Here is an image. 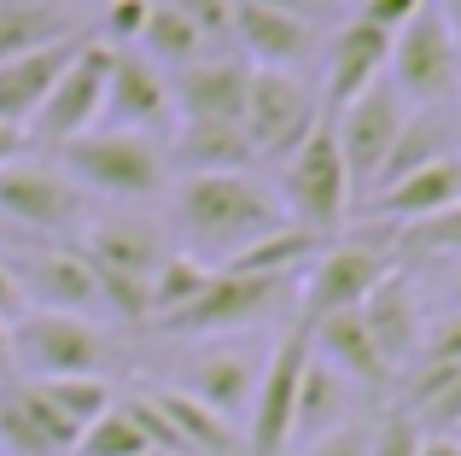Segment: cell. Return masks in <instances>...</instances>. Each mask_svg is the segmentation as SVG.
<instances>
[{
  "instance_id": "obj_28",
  "label": "cell",
  "mask_w": 461,
  "mask_h": 456,
  "mask_svg": "<svg viewBox=\"0 0 461 456\" xmlns=\"http://www.w3.org/2000/svg\"><path fill=\"white\" fill-rule=\"evenodd\" d=\"M403 410L420 433H456L461 427V363H409Z\"/></svg>"
},
{
  "instance_id": "obj_27",
  "label": "cell",
  "mask_w": 461,
  "mask_h": 456,
  "mask_svg": "<svg viewBox=\"0 0 461 456\" xmlns=\"http://www.w3.org/2000/svg\"><path fill=\"white\" fill-rule=\"evenodd\" d=\"M350 398H357V387H350L345 375H333V369H327L321 357L310 351V363H304V380H298L293 445H310V439L333 433L339 422H350Z\"/></svg>"
},
{
  "instance_id": "obj_42",
  "label": "cell",
  "mask_w": 461,
  "mask_h": 456,
  "mask_svg": "<svg viewBox=\"0 0 461 456\" xmlns=\"http://www.w3.org/2000/svg\"><path fill=\"white\" fill-rule=\"evenodd\" d=\"M0 316H6V322L23 316V287H18V275H12L6 251H0Z\"/></svg>"
},
{
  "instance_id": "obj_21",
  "label": "cell",
  "mask_w": 461,
  "mask_h": 456,
  "mask_svg": "<svg viewBox=\"0 0 461 456\" xmlns=\"http://www.w3.org/2000/svg\"><path fill=\"white\" fill-rule=\"evenodd\" d=\"M304 333H310V351L321 357L333 375H345L350 387H362V392H385L392 387V369H385V357L374 351V340H368V328L357 322V310H339V316H321V322H304Z\"/></svg>"
},
{
  "instance_id": "obj_41",
  "label": "cell",
  "mask_w": 461,
  "mask_h": 456,
  "mask_svg": "<svg viewBox=\"0 0 461 456\" xmlns=\"http://www.w3.org/2000/svg\"><path fill=\"white\" fill-rule=\"evenodd\" d=\"M420 6H427V0H362L357 18H362V23H374V30H385V35H397Z\"/></svg>"
},
{
  "instance_id": "obj_22",
  "label": "cell",
  "mask_w": 461,
  "mask_h": 456,
  "mask_svg": "<svg viewBox=\"0 0 461 456\" xmlns=\"http://www.w3.org/2000/svg\"><path fill=\"white\" fill-rule=\"evenodd\" d=\"M456 199H461V159L450 152V159H432V164H420V170H409L403 182L368 194V211L392 228H409V223H427V217H438V211H450Z\"/></svg>"
},
{
  "instance_id": "obj_2",
  "label": "cell",
  "mask_w": 461,
  "mask_h": 456,
  "mask_svg": "<svg viewBox=\"0 0 461 456\" xmlns=\"http://www.w3.org/2000/svg\"><path fill=\"white\" fill-rule=\"evenodd\" d=\"M59 170L82 187V194H105L117 205H147V199L169 194V152L164 141L135 135V129H88L70 147H59Z\"/></svg>"
},
{
  "instance_id": "obj_53",
  "label": "cell",
  "mask_w": 461,
  "mask_h": 456,
  "mask_svg": "<svg viewBox=\"0 0 461 456\" xmlns=\"http://www.w3.org/2000/svg\"><path fill=\"white\" fill-rule=\"evenodd\" d=\"M152 456H164V451H152Z\"/></svg>"
},
{
  "instance_id": "obj_23",
  "label": "cell",
  "mask_w": 461,
  "mask_h": 456,
  "mask_svg": "<svg viewBox=\"0 0 461 456\" xmlns=\"http://www.w3.org/2000/svg\"><path fill=\"white\" fill-rule=\"evenodd\" d=\"M140 398L158 410V422L169 427V439H176L181 456H246V445H240V427L222 422L216 410H204L199 398H187L181 387H147Z\"/></svg>"
},
{
  "instance_id": "obj_3",
  "label": "cell",
  "mask_w": 461,
  "mask_h": 456,
  "mask_svg": "<svg viewBox=\"0 0 461 456\" xmlns=\"http://www.w3.org/2000/svg\"><path fill=\"white\" fill-rule=\"evenodd\" d=\"M112 345H105L94 316H65V310H23L12 322V375L18 380H77L105 375Z\"/></svg>"
},
{
  "instance_id": "obj_6",
  "label": "cell",
  "mask_w": 461,
  "mask_h": 456,
  "mask_svg": "<svg viewBox=\"0 0 461 456\" xmlns=\"http://www.w3.org/2000/svg\"><path fill=\"white\" fill-rule=\"evenodd\" d=\"M275 199H281L286 223L304 228V234H315V240H327L339 223L350 217V182H345V164H339V147H333L327 117L315 123V135L304 141V147L281 164V187H275Z\"/></svg>"
},
{
  "instance_id": "obj_10",
  "label": "cell",
  "mask_w": 461,
  "mask_h": 456,
  "mask_svg": "<svg viewBox=\"0 0 461 456\" xmlns=\"http://www.w3.org/2000/svg\"><path fill=\"white\" fill-rule=\"evenodd\" d=\"M0 223L23 234H70L88 223V199L59 164H0Z\"/></svg>"
},
{
  "instance_id": "obj_38",
  "label": "cell",
  "mask_w": 461,
  "mask_h": 456,
  "mask_svg": "<svg viewBox=\"0 0 461 456\" xmlns=\"http://www.w3.org/2000/svg\"><path fill=\"white\" fill-rule=\"evenodd\" d=\"M164 6L181 12V18H187L204 41H222V35H228V18H234V0H164Z\"/></svg>"
},
{
  "instance_id": "obj_19",
  "label": "cell",
  "mask_w": 461,
  "mask_h": 456,
  "mask_svg": "<svg viewBox=\"0 0 461 456\" xmlns=\"http://www.w3.org/2000/svg\"><path fill=\"white\" fill-rule=\"evenodd\" d=\"M77 251L94 263V269L105 275H123V281H152L158 258H164V234L147 223V217H129V211H117V217H94L77 228Z\"/></svg>"
},
{
  "instance_id": "obj_40",
  "label": "cell",
  "mask_w": 461,
  "mask_h": 456,
  "mask_svg": "<svg viewBox=\"0 0 461 456\" xmlns=\"http://www.w3.org/2000/svg\"><path fill=\"white\" fill-rule=\"evenodd\" d=\"M298 456H368V427L350 415V422H339L333 433H321V439H310Z\"/></svg>"
},
{
  "instance_id": "obj_37",
  "label": "cell",
  "mask_w": 461,
  "mask_h": 456,
  "mask_svg": "<svg viewBox=\"0 0 461 456\" xmlns=\"http://www.w3.org/2000/svg\"><path fill=\"white\" fill-rule=\"evenodd\" d=\"M415 363H461V310H438V316L420 328Z\"/></svg>"
},
{
  "instance_id": "obj_12",
  "label": "cell",
  "mask_w": 461,
  "mask_h": 456,
  "mask_svg": "<svg viewBox=\"0 0 461 456\" xmlns=\"http://www.w3.org/2000/svg\"><path fill=\"white\" fill-rule=\"evenodd\" d=\"M293 281H269V275H240V269H211L204 293L187 310H176L169 322H158L164 333H240L251 322H263L286 298Z\"/></svg>"
},
{
  "instance_id": "obj_47",
  "label": "cell",
  "mask_w": 461,
  "mask_h": 456,
  "mask_svg": "<svg viewBox=\"0 0 461 456\" xmlns=\"http://www.w3.org/2000/svg\"><path fill=\"white\" fill-rule=\"evenodd\" d=\"M432 12L450 23V35H456V47H461V0H432Z\"/></svg>"
},
{
  "instance_id": "obj_52",
  "label": "cell",
  "mask_w": 461,
  "mask_h": 456,
  "mask_svg": "<svg viewBox=\"0 0 461 456\" xmlns=\"http://www.w3.org/2000/svg\"><path fill=\"white\" fill-rule=\"evenodd\" d=\"M456 439H461V427H456Z\"/></svg>"
},
{
  "instance_id": "obj_43",
  "label": "cell",
  "mask_w": 461,
  "mask_h": 456,
  "mask_svg": "<svg viewBox=\"0 0 461 456\" xmlns=\"http://www.w3.org/2000/svg\"><path fill=\"white\" fill-rule=\"evenodd\" d=\"M23 147H30V135H23V129H12V123H0V164H18Z\"/></svg>"
},
{
  "instance_id": "obj_1",
  "label": "cell",
  "mask_w": 461,
  "mask_h": 456,
  "mask_svg": "<svg viewBox=\"0 0 461 456\" xmlns=\"http://www.w3.org/2000/svg\"><path fill=\"white\" fill-rule=\"evenodd\" d=\"M169 228H176L181 251H193L199 263L222 269L228 258L258 246L263 234L286 228V211L275 199V187L258 182L251 170L181 176V182H169Z\"/></svg>"
},
{
  "instance_id": "obj_48",
  "label": "cell",
  "mask_w": 461,
  "mask_h": 456,
  "mask_svg": "<svg viewBox=\"0 0 461 456\" xmlns=\"http://www.w3.org/2000/svg\"><path fill=\"white\" fill-rule=\"evenodd\" d=\"M12 375V322L0 316V380Z\"/></svg>"
},
{
  "instance_id": "obj_16",
  "label": "cell",
  "mask_w": 461,
  "mask_h": 456,
  "mask_svg": "<svg viewBox=\"0 0 461 456\" xmlns=\"http://www.w3.org/2000/svg\"><path fill=\"white\" fill-rule=\"evenodd\" d=\"M357 322L368 328V340H374V351L385 357V369H392V375H403V369L420 357V328H427V316H420V293H415V275L397 263V269L357 305Z\"/></svg>"
},
{
  "instance_id": "obj_11",
  "label": "cell",
  "mask_w": 461,
  "mask_h": 456,
  "mask_svg": "<svg viewBox=\"0 0 461 456\" xmlns=\"http://www.w3.org/2000/svg\"><path fill=\"white\" fill-rule=\"evenodd\" d=\"M392 269H397V258L385 240H333V246H321L304 275V322L357 310Z\"/></svg>"
},
{
  "instance_id": "obj_18",
  "label": "cell",
  "mask_w": 461,
  "mask_h": 456,
  "mask_svg": "<svg viewBox=\"0 0 461 456\" xmlns=\"http://www.w3.org/2000/svg\"><path fill=\"white\" fill-rule=\"evenodd\" d=\"M228 41L251 59V70H304L315 53V23L293 18V12H269L234 0V18H228Z\"/></svg>"
},
{
  "instance_id": "obj_44",
  "label": "cell",
  "mask_w": 461,
  "mask_h": 456,
  "mask_svg": "<svg viewBox=\"0 0 461 456\" xmlns=\"http://www.w3.org/2000/svg\"><path fill=\"white\" fill-rule=\"evenodd\" d=\"M444 310H461V258H444Z\"/></svg>"
},
{
  "instance_id": "obj_46",
  "label": "cell",
  "mask_w": 461,
  "mask_h": 456,
  "mask_svg": "<svg viewBox=\"0 0 461 456\" xmlns=\"http://www.w3.org/2000/svg\"><path fill=\"white\" fill-rule=\"evenodd\" d=\"M251 6H269V12H293V18H310L321 0H251Z\"/></svg>"
},
{
  "instance_id": "obj_33",
  "label": "cell",
  "mask_w": 461,
  "mask_h": 456,
  "mask_svg": "<svg viewBox=\"0 0 461 456\" xmlns=\"http://www.w3.org/2000/svg\"><path fill=\"white\" fill-rule=\"evenodd\" d=\"M35 392H41L47 404H53L59 415H65L70 427H77V439H82V427H94L105 410H112V380L105 375H77V380H30Z\"/></svg>"
},
{
  "instance_id": "obj_45",
  "label": "cell",
  "mask_w": 461,
  "mask_h": 456,
  "mask_svg": "<svg viewBox=\"0 0 461 456\" xmlns=\"http://www.w3.org/2000/svg\"><path fill=\"white\" fill-rule=\"evenodd\" d=\"M420 456H461V439L456 433H427L420 439Z\"/></svg>"
},
{
  "instance_id": "obj_24",
  "label": "cell",
  "mask_w": 461,
  "mask_h": 456,
  "mask_svg": "<svg viewBox=\"0 0 461 456\" xmlns=\"http://www.w3.org/2000/svg\"><path fill=\"white\" fill-rule=\"evenodd\" d=\"M258 357L246 351H199L187 363V375H181V392L187 398H199L204 410H216L222 422H246V404H251V387H258Z\"/></svg>"
},
{
  "instance_id": "obj_9",
  "label": "cell",
  "mask_w": 461,
  "mask_h": 456,
  "mask_svg": "<svg viewBox=\"0 0 461 456\" xmlns=\"http://www.w3.org/2000/svg\"><path fill=\"white\" fill-rule=\"evenodd\" d=\"M403 117H409V105L392 94V82H385V77L374 82V88H362L357 100L345 105V112L327 117L350 194H362V199L374 194V182H380V164H385V152H392V141H397V129H403Z\"/></svg>"
},
{
  "instance_id": "obj_36",
  "label": "cell",
  "mask_w": 461,
  "mask_h": 456,
  "mask_svg": "<svg viewBox=\"0 0 461 456\" xmlns=\"http://www.w3.org/2000/svg\"><path fill=\"white\" fill-rule=\"evenodd\" d=\"M420 439H427V433L409 422V410L392 404V410L368 427V456H420Z\"/></svg>"
},
{
  "instance_id": "obj_13",
  "label": "cell",
  "mask_w": 461,
  "mask_h": 456,
  "mask_svg": "<svg viewBox=\"0 0 461 456\" xmlns=\"http://www.w3.org/2000/svg\"><path fill=\"white\" fill-rule=\"evenodd\" d=\"M112 129H135V135L164 141L176 129V100H169V77L140 59L135 47H112V65H105V117Z\"/></svg>"
},
{
  "instance_id": "obj_31",
  "label": "cell",
  "mask_w": 461,
  "mask_h": 456,
  "mask_svg": "<svg viewBox=\"0 0 461 456\" xmlns=\"http://www.w3.org/2000/svg\"><path fill=\"white\" fill-rule=\"evenodd\" d=\"M204 35L193 30L181 12H169L164 0H152V12H147V30H140V41H135V53L140 59H152L164 77H176V70H187L193 59H204Z\"/></svg>"
},
{
  "instance_id": "obj_20",
  "label": "cell",
  "mask_w": 461,
  "mask_h": 456,
  "mask_svg": "<svg viewBox=\"0 0 461 456\" xmlns=\"http://www.w3.org/2000/svg\"><path fill=\"white\" fill-rule=\"evenodd\" d=\"M0 451L6 456H65V451H77V427L30 380H0Z\"/></svg>"
},
{
  "instance_id": "obj_25",
  "label": "cell",
  "mask_w": 461,
  "mask_h": 456,
  "mask_svg": "<svg viewBox=\"0 0 461 456\" xmlns=\"http://www.w3.org/2000/svg\"><path fill=\"white\" fill-rule=\"evenodd\" d=\"M169 176H228V170H258L251 141L240 123H176L169 129Z\"/></svg>"
},
{
  "instance_id": "obj_7",
  "label": "cell",
  "mask_w": 461,
  "mask_h": 456,
  "mask_svg": "<svg viewBox=\"0 0 461 456\" xmlns=\"http://www.w3.org/2000/svg\"><path fill=\"white\" fill-rule=\"evenodd\" d=\"M105 65H112V47L105 41H82L77 53L65 59V70L53 77V88H47V100L35 105V117H30L23 135H30L35 147L59 152L77 135L100 129V117H105Z\"/></svg>"
},
{
  "instance_id": "obj_5",
  "label": "cell",
  "mask_w": 461,
  "mask_h": 456,
  "mask_svg": "<svg viewBox=\"0 0 461 456\" xmlns=\"http://www.w3.org/2000/svg\"><path fill=\"white\" fill-rule=\"evenodd\" d=\"M321 123V100L298 70H251L240 129L251 141L258 164H286Z\"/></svg>"
},
{
  "instance_id": "obj_26",
  "label": "cell",
  "mask_w": 461,
  "mask_h": 456,
  "mask_svg": "<svg viewBox=\"0 0 461 456\" xmlns=\"http://www.w3.org/2000/svg\"><path fill=\"white\" fill-rule=\"evenodd\" d=\"M82 47V35H65V41H47L35 47V53H18L0 65V123L12 129H30L35 105L47 100V88H53V77L65 70V59Z\"/></svg>"
},
{
  "instance_id": "obj_17",
  "label": "cell",
  "mask_w": 461,
  "mask_h": 456,
  "mask_svg": "<svg viewBox=\"0 0 461 456\" xmlns=\"http://www.w3.org/2000/svg\"><path fill=\"white\" fill-rule=\"evenodd\" d=\"M246 82H251L246 59H222V53L193 59L187 70L169 77L176 123H240V112H246Z\"/></svg>"
},
{
  "instance_id": "obj_30",
  "label": "cell",
  "mask_w": 461,
  "mask_h": 456,
  "mask_svg": "<svg viewBox=\"0 0 461 456\" xmlns=\"http://www.w3.org/2000/svg\"><path fill=\"white\" fill-rule=\"evenodd\" d=\"M315 251H321V240L286 223V228H275V234H263L258 246H246L240 258H228L222 269H240V275H269V281H298V269H310Z\"/></svg>"
},
{
  "instance_id": "obj_29",
  "label": "cell",
  "mask_w": 461,
  "mask_h": 456,
  "mask_svg": "<svg viewBox=\"0 0 461 456\" xmlns=\"http://www.w3.org/2000/svg\"><path fill=\"white\" fill-rule=\"evenodd\" d=\"M65 35L77 30H70L59 0H0V65L18 53H35L47 41H65Z\"/></svg>"
},
{
  "instance_id": "obj_51",
  "label": "cell",
  "mask_w": 461,
  "mask_h": 456,
  "mask_svg": "<svg viewBox=\"0 0 461 456\" xmlns=\"http://www.w3.org/2000/svg\"><path fill=\"white\" fill-rule=\"evenodd\" d=\"M0 234H6V223H0Z\"/></svg>"
},
{
  "instance_id": "obj_50",
  "label": "cell",
  "mask_w": 461,
  "mask_h": 456,
  "mask_svg": "<svg viewBox=\"0 0 461 456\" xmlns=\"http://www.w3.org/2000/svg\"><path fill=\"white\" fill-rule=\"evenodd\" d=\"M59 6H100V12H105L112 0H59Z\"/></svg>"
},
{
  "instance_id": "obj_35",
  "label": "cell",
  "mask_w": 461,
  "mask_h": 456,
  "mask_svg": "<svg viewBox=\"0 0 461 456\" xmlns=\"http://www.w3.org/2000/svg\"><path fill=\"white\" fill-rule=\"evenodd\" d=\"M392 240L409 246V251H427V258H461V199L450 211H438V217H427V223L397 228Z\"/></svg>"
},
{
  "instance_id": "obj_34",
  "label": "cell",
  "mask_w": 461,
  "mask_h": 456,
  "mask_svg": "<svg viewBox=\"0 0 461 456\" xmlns=\"http://www.w3.org/2000/svg\"><path fill=\"white\" fill-rule=\"evenodd\" d=\"M77 451L82 456H152V445H147V433H140V422H135L129 404H112L94 427H82Z\"/></svg>"
},
{
  "instance_id": "obj_49",
  "label": "cell",
  "mask_w": 461,
  "mask_h": 456,
  "mask_svg": "<svg viewBox=\"0 0 461 456\" xmlns=\"http://www.w3.org/2000/svg\"><path fill=\"white\" fill-rule=\"evenodd\" d=\"M450 129H456V159H461V88H456V105H450Z\"/></svg>"
},
{
  "instance_id": "obj_32",
  "label": "cell",
  "mask_w": 461,
  "mask_h": 456,
  "mask_svg": "<svg viewBox=\"0 0 461 456\" xmlns=\"http://www.w3.org/2000/svg\"><path fill=\"white\" fill-rule=\"evenodd\" d=\"M204 281H211V263H199L193 251L169 246L164 258H158L152 281H147V305H152V322H169L176 310H187L193 298L204 293Z\"/></svg>"
},
{
  "instance_id": "obj_4",
  "label": "cell",
  "mask_w": 461,
  "mask_h": 456,
  "mask_svg": "<svg viewBox=\"0 0 461 456\" xmlns=\"http://www.w3.org/2000/svg\"><path fill=\"white\" fill-rule=\"evenodd\" d=\"M385 82L409 112H438L461 88V47L450 23L432 12V0L392 35V59H385Z\"/></svg>"
},
{
  "instance_id": "obj_15",
  "label": "cell",
  "mask_w": 461,
  "mask_h": 456,
  "mask_svg": "<svg viewBox=\"0 0 461 456\" xmlns=\"http://www.w3.org/2000/svg\"><path fill=\"white\" fill-rule=\"evenodd\" d=\"M23 287V310H65V316H94L100 287L77 246H41L30 258H6Z\"/></svg>"
},
{
  "instance_id": "obj_8",
  "label": "cell",
  "mask_w": 461,
  "mask_h": 456,
  "mask_svg": "<svg viewBox=\"0 0 461 456\" xmlns=\"http://www.w3.org/2000/svg\"><path fill=\"white\" fill-rule=\"evenodd\" d=\"M304 363H310V333L304 328L281 333V345L263 357L258 387H251V404H246V433H240L246 456H286L293 451V410H298Z\"/></svg>"
},
{
  "instance_id": "obj_14",
  "label": "cell",
  "mask_w": 461,
  "mask_h": 456,
  "mask_svg": "<svg viewBox=\"0 0 461 456\" xmlns=\"http://www.w3.org/2000/svg\"><path fill=\"white\" fill-rule=\"evenodd\" d=\"M385 59H392V35L374 30V23H362L357 12H350V18L333 30L327 59H321V94H315V100H321V117L345 112L362 88H374V82L385 77Z\"/></svg>"
},
{
  "instance_id": "obj_39",
  "label": "cell",
  "mask_w": 461,
  "mask_h": 456,
  "mask_svg": "<svg viewBox=\"0 0 461 456\" xmlns=\"http://www.w3.org/2000/svg\"><path fill=\"white\" fill-rule=\"evenodd\" d=\"M147 12H152V0H112V6H105V35H112V41H105V47L140 41V30H147Z\"/></svg>"
}]
</instances>
